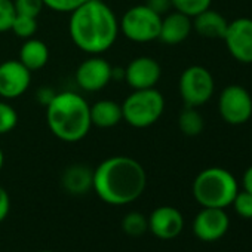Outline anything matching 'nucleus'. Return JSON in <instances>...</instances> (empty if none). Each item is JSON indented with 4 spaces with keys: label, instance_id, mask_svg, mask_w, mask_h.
<instances>
[{
    "label": "nucleus",
    "instance_id": "nucleus-20",
    "mask_svg": "<svg viewBox=\"0 0 252 252\" xmlns=\"http://www.w3.org/2000/svg\"><path fill=\"white\" fill-rule=\"evenodd\" d=\"M178 126L186 137H197L203 132L205 122L194 107H186L178 116Z\"/></svg>",
    "mask_w": 252,
    "mask_h": 252
},
{
    "label": "nucleus",
    "instance_id": "nucleus-1",
    "mask_svg": "<svg viewBox=\"0 0 252 252\" xmlns=\"http://www.w3.org/2000/svg\"><path fill=\"white\" fill-rule=\"evenodd\" d=\"M147 174L144 166L129 156H111L94 171L92 190L98 197L113 206L135 202L144 193Z\"/></svg>",
    "mask_w": 252,
    "mask_h": 252
},
{
    "label": "nucleus",
    "instance_id": "nucleus-26",
    "mask_svg": "<svg viewBox=\"0 0 252 252\" xmlns=\"http://www.w3.org/2000/svg\"><path fill=\"white\" fill-rule=\"evenodd\" d=\"M17 17L14 0H0V33L11 32L12 23Z\"/></svg>",
    "mask_w": 252,
    "mask_h": 252
},
{
    "label": "nucleus",
    "instance_id": "nucleus-24",
    "mask_svg": "<svg viewBox=\"0 0 252 252\" xmlns=\"http://www.w3.org/2000/svg\"><path fill=\"white\" fill-rule=\"evenodd\" d=\"M17 123L18 113L15 111V108L5 101H0V135H5L14 131Z\"/></svg>",
    "mask_w": 252,
    "mask_h": 252
},
{
    "label": "nucleus",
    "instance_id": "nucleus-16",
    "mask_svg": "<svg viewBox=\"0 0 252 252\" xmlns=\"http://www.w3.org/2000/svg\"><path fill=\"white\" fill-rule=\"evenodd\" d=\"M61 184L64 190L73 196H80L92 190L94 171L89 166L76 163L68 166L61 175Z\"/></svg>",
    "mask_w": 252,
    "mask_h": 252
},
{
    "label": "nucleus",
    "instance_id": "nucleus-3",
    "mask_svg": "<svg viewBox=\"0 0 252 252\" xmlns=\"http://www.w3.org/2000/svg\"><path fill=\"white\" fill-rule=\"evenodd\" d=\"M89 107L79 94L70 91L55 94L46 104V122L51 132L64 143L83 140L92 126Z\"/></svg>",
    "mask_w": 252,
    "mask_h": 252
},
{
    "label": "nucleus",
    "instance_id": "nucleus-23",
    "mask_svg": "<svg viewBox=\"0 0 252 252\" xmlns=\"http://www.w3.org/2000/svg\"><path fill=\"white\" fill-rule=\"evenodd\" d=\"M172 8L190 18H194L200 12L211 8L212 0H171Z\"/></svg>",
    "mask_w": 252,
    "mask_h": 252
},
{
    "label": "nucleus",
    "instance_id": "nucleus-33",
    "mask_svg": "<svg viewBox=\"0 0 252 252\" xmlns=\"http://www.w3.org/2000/svg\"><path fill=\"white\" fill-rule=\"evenodd\" d=\"M40 252H54V251H40Z\"/></svg>",
    "mask_w": 252,
    "mask_h": 252
},
{
    "label": "nucleus",
    "instance_id": "nucleus-5",
    "mask_svg": "<svg viewBox=\"0 0 252 252\" xmlns=\"http://www.w3.org/2000/svg\"><path fill=\"white\" fill-rule=\"evenodd\" d=\"M120 105L123 120L132 128L143 129L160 119L165 110V98L156 88L135 89Z\"/></svg>",
    "mask_w": 252,
    "mask_h": 252
},
{
    "label": "nucleus",
    "instance_id": "nucleus-9",
    "mask_svg": "<svg viewBox=\"0 0 252 252\" xmlns=\"http://www.w3.org/2000/svg\"><path fill=\"white\" fill-rule=\"evenodd\" d=\"M224 43L230 55L242 63L252 64V20L251 18H237L228 23Z\"/></svg>",
    "mask_w": 252,
    "mask_h": 252
},
{
    "label": "nucleus",
    "instance_id": "nucleus-6",
    "mask_svg": "<svg viewBox=\"0 0 252 252\" xmlns=\"http://www.w3.org/2000/svg\"><path fill=\"white\" fill-rule=\"evenodd\" d=\"M162 17L146 5H137L128 9L119 24L123 36L135 43H149L159 39Z\"/></svg>",
    "mask_w": 252,
    "mask_h": 252
},
{
    "label": "nucleus",
    "instance_id": "nucleus-21",
    "mask_svg": "<svg viewBox=\"0 0 252 252\" xmlns=\"http://www.w3.org/2000/svg\"><path fill=\"white\" fill-rule=\"evenodd\" d=\"M122 228L131 237H140L149 230V218L141 212H128L122 220Z\"/></svg>",
    "mask_w": 252,
    "mask_h": 252
},
{
    "label": "nucleus",
    "instance_id": "nucleus-31",
    "mask_svg": "<svg viewBox=\"0 0 252 252\" xmlns=\"http://www.w3.org/2000/svg\"><path fill=\"white\" fill-rule=\"evenodd\" d=\"M242 186L243 190L252 194V165L245 171L243 177H242Z\"/></svg>",
    "mask_w": 252,
    "mask_h": 252
},
{
    "label": "nucleus",
    "instance_id": "nucleus-19",
    "mask_svg": "<svg viewBox=\"0 0 252 252\" xmlns=\"http://www.w3.org/2000/svg\"><path fill=\"white\" fill-rule=\"evenodd\" d=\"M18 61L26 65L30 71H37L43 68L49 61V48L45 42L39 39H27L21 45Z\"/></svg>",
    "mask_w": 252,
    "mask_h": 252
},
{
    "label": "nucleus",
    "instance_id": "nucleus-10",
    "mask_svg": "<svg viewBox=\"0 0 252 252\" xmlns=\"http://www.w3.org/2000/svg\"><path fill=\"white\" fill-rule=\"evenodd\" d=\"M113 79V67L107 60L92 55L85 60L76 70V83L86 92H98L104 89Z\"/></svg>",
    "mask_w": 252,
    "mask_h": 252
},
{
    "label": "nucleus",
    "instance_id": "nucleus-32",
    "mask_svg": "<svg viewBox=\"0 0 252 252\" xmlns=\"http://www.w3.org/2000/svg\"><path fill=\"white\" fill-rule=\"evenodd\" d=\"M3 163H5V155H3V150L0 149V171L3 168Z\"/></svg>",
    "mask_w": 252,
    "mask_h": 252
},
{
    "label": "nucleus",
    "instance_id": "nucleus-30",
    "mask_svg": "<svg viewBox=\"0 0 252 252\" xmlns=\"http://www.w3.org/2000/svg\"><path fill=\"white\" fill-rule=\"evenodd\" d=\"M11 209V197L8 191L0 186V222H3Z\"/></svg>",
    "mask_w": 252,
    "mask_h": 252
},
{
    "label": "nucleus",
    "instance_id": "nucleus-22",
    "mask_svg": "<svg viewBox=\"0 0 252 252\" xmlns=\"http://www.w3.org/2000/svg\"><path fill=\"white\" fill-rule=\"evenodd\" d=\"M11 32L23 39V40H27V39H32L36 32H37V18H33V17H26V15H18L15 17L14 23H12V27H11Z\"/></svg>",
    "mask_w": 252,
    "mask_h": 252
},
{
    "label": "nucleus",
    "instance_id": "nucleus-14",
    "mask_svg": "<svg viewBox=\"0 0 252 252\" xmlns=\"http://www.w3.org/2000/svg\"><path fill=\"white\" fill-rule=\"evenodd\" d=\"M184 217L174 206H159L149 217V230L162 240H171L181 234Z\"/></svg>",
    "mask_w": 252,
    "mask_h": 252
},
{
    "label": "nucleus",
    "instance_id": "nucleus-12",
    "mask_svg": "<svg viewBox=\"0 0 252 252\" xmlns=\"http://www.w3.org/2000/svg\"><path fill=\"white\" fill-rule=\"evenodd\" d=\"M32 83V71L18 60H6L0 64V96L15 99L21 96Z\"/></svg>",
    "mask_w": 252,
    "mask_h": 252
},
{
    "label": "nucleus",
    "instance_id": "nucleus-13",
    "mask_svg": "<svg viewBox=\"0 0 252 252\" xmlns=\"http://www.w3.org/2000/svg\"><path fill=\"white\" fill-rule=\"evenodd\" d=\"M162 68L160 64L152 57L134 58L123 70V77L129 88L135 89H150L156 88L160 80Z\"/></svg>",
    "mask_w": 252,
    "mask_h": 252
},
{
    "label": "nucleus",
    "instance_id": "nucleus-28",
    "mask_svg": "<svg viewBox=\"0 0 252 252\" xmlns=\"http://www.w3.org/2000/svg\"><path fill=\"white\" fill-rule=\"evenodd\" d=\"M88 0H43V5L55 12H68L71 14L74 9L86 3Z\"/></svg>",
    "mask_w": 252,
    "mask_h": 252
},
{
    "label": "nucleus",
    "instance_id": "nucleus-29",
    "mask_svg": "<svg viewBox=\"0 0 252 252\" xmlns=\"http://www.w3.org/2000/svg\"><path fill=\"white\" fill-rule=\"evenodd\" d=\"M146 6H149L158 15L163 17L172 9V2H171V0H147Z\"/></svg>",
    "mask_w": 252,
    "mask_h": 252
},
{
    "label": "nucleus",
    "instance_id": "nucleus-25",
    "mask_svg": "<svg viewBox=\"0 0 252 252\" xmlns=\"http://www.w3.org/2000/svg\"><path fill=\"white\" fill-rule=\"evenodd\" d=\"M15 12L18 15H26V17H33L37 18L45 8L43 0H14Z\"/></svg>",
    "mask_w": 252,
    "mask_h": 252
},
{
    "label": "nucleus",
    "instance_id": "nucleus-18",
    "mask_svg": "<svg viewBox=\"0 0 252 252\" xmlns=\"http://www.w3.org/2000/svg\"><path fill=\"white\" fill-rule=\"evenodd\" d=\"M89 111L92 126H98V128H113L123 120L122 105L111 99L96 101L94 105L89 107Z\"/></svg>",
    "mask_w": 252,
    "mask_h": 252
},
{
    "label": "nucleus",
    "instance_id": "nucleus-8",
    "mask_svg": "<svg viewBox=\"0 0 252 252\" xmlns=\"http://www.w3.org/2000/svg\"><path fill=\"white\" fill-rule=\"evenodd\" d=\"M218 111L228 125H243L252 116V96L240 85H228L218 99Z\"/></svg>",
    "mask_w": 252,
    "mask_h": 252
},
{
    "label": "nucleus",
    "instance_id": "nucleus-4",
    "mask_svg": "<svg viewBox=\"0 0 252 252\" xmlns=\"http://www.w3.org/2000/svg\"><path fill=\"white\" fill-rule=\"evenodd\" d=\"M191 191L202 208L225 209L233 203L239 186L230 171L220 166H211L196 175Z\"/></svg>",
    "mask_w": 252,
    "mask_h": 252
},
{
    "label": "nucleus",
    "instance_id": "nucleus-7",
    "mask_svg": "<svg viewBox=\"0 0 252 252\" xmlns=\"http://www.w3.org/2000/svg\"><path fill=\"white\" fill-rule=\"evenodd\" d=\"M178 89L184 105L197 108L211 99L215 82L208 68L202 65H191L181 73Z\"/></svg>",
    "mask_w": 252,
    "mask_h": 252
},
{
    "label": "nucleus",
    "instance_id": "nucleus-17",
    "mask_svg": "<svg viewBox=\"0 0 252 252\" xmlns=\"http://www.w3.org/2000/svg\"><path fill=\"white\" fill-rule=\"evenodd\" d=\"M191 23L196 33L206 39H224L228 27V21L211 8L191 18Z\"/></svg>",
    "mask_w": 252,
    "mask_h": 252
},
{
    "label": "nucleus",
    "instance_id": "nucleus-27",
    "mask_svg": "<svg viewBox=\"0 0 252 252\" xmlns=\"http://www.w3.org/2000/svg\"><path fill=\"white\" fill-rule=\"evenodd\" d=\"M233 208L236 214L242 218L251 220L252 218V194L248 191H237L234 200H233Z\"/></svg>",
    "mask_w": 252,
    "mask_h": 252
},
{
    "label": "nucleus",
    "instance_id": "nucleus-2",
    "mask_svg": "<svg viewBox=\"0 0 252 252\" xmlns=\"http://www.w3.org/2000/svg\"><path fill=\"white\" fill-rule=\"evenodd\" d=\"M68 33L80 51L99 55L116 42L119 21L111 8L102 0H88L70 14Z\"/></svg>",
    "mask_w": 252,
    "mask_h": 252
},
{
    "label": "nucleus",
    "instance_id": "nucleus-11",
    "mask_svg": "<svg viewBox=\"0 0 252 252\" xmlns=\"http://www.w3.org/2000/svg\"><path fill=\"white\" fill-rule=\"evenodd\" d=\"M230 218L221 208H202L193 220V233L202 242H215L225 236Z\"/></svg>",
    "mask_w": 252,
    "mask_h": 252
},
{
    "label": "nucleus",
    "instance_id": "nucleus-15",
    "mask_svg": "<svg viewBox=\"0 0 252 252\" xmlns=\"http://www.w3.org/2000/svg\"><path fill=\"white\" fill-rule=\"evenodd\" d=\"M193 30L191 18L181 12H168L162 17L159 40L166 45H178L184 42Z\"/></svg>",
    "mask_w": 252,
    "mask_h": 252
}]
</instances>
